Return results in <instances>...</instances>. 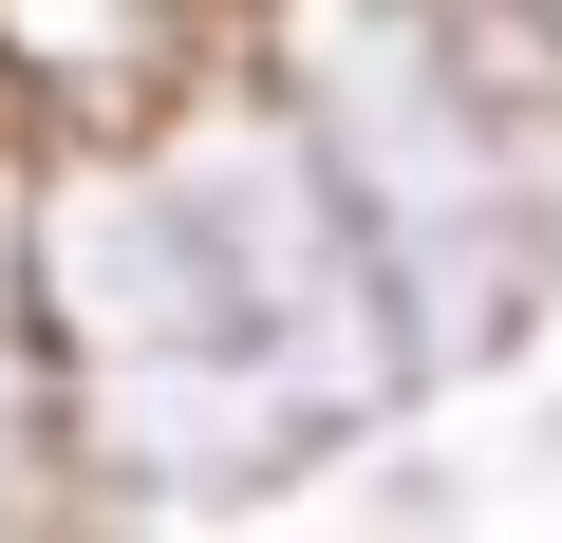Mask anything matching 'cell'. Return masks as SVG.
Segmentation results:
<instances>
[{
    "instance_id": "cell-1",
    "label": "cell",
    "mask_w": 562,
    "mask_h": 543,
    "mask_svg": "<svg viewBox=\"0 0 562 543\" xmlns=\"http://www.w3.org/2000/svg\"><path fill=\"white\" fill-rule=\"evenodd\" d=\"M38 319H57L94 543H244L357 487L394 431H431L375 244L319 132L244 76V38L150 132L38 150Z\"/></svg>"
},
{
    "instance_id": "cell-2",
    "label": "cell",
    "mask_w": 562,
    "mask_h": 543,
    "mask_svg": "<svg viewBox=\"0 0 562 543\" xmlns=\"http://www.w3.org/2000/svg\"><path fill=\"white\" fill-rule=\"evenodd\" d=\"M244 76L319 132L431 412L562 338V38L525 0H244Z\"/></svg>"
},
{
    "instance_id": "cell-3",
    "label": "cell",
    "mask_w": 562,
    "mask_h": 543,
    "mask_svg": "<svg viewBox=\"0 0 562 543\" xmlns=\"http://www.w3.org/2000/svg\"><path fill=\"white\" fill-rule=\"evenodd\" d=\"M225 0H0V132L20 150H113L169 94L225 76Z\"/></svg>"
},
{
    "instance_id": "cell-4",
    "label": "cell",
    "mask_w": 562,
    "mask_h": 543,
    "mask_svg": "<svg viewBox=\"0 0 562 543\" xmlns=\"http://www.w3.org/2000/svg\"><path fill=\"white\" fill-rule=\"evenodd\" d=\"M0 543H94L76 524V394L38 319V150L0 132Z\"/></svg>"
},
{
    "instance_id": "cell-5",
    "label": "cell",
    "mask_w": 562,
    "mask_h": 543,
    "mask_svg": "<svg viewBox=\"0 0 562 543\" xmlns=\"http://www.w3.org/2000/svg\"><path fill=\"white\" fill-rule=\"evenodd\" d=\"M525 468H562V357H543V394H525Z\"/></svg>"
},
{
    "instance_id": "cell-6",
    "label": "cell",
    "mask_w": 562,
    "mask_h": 543,
    "mask_svg": "<svg viewBox=\"0 0 562 543\" xmlns=\"http://www.w3.org/2000/svg\"><path fill=\"white\" fill-rule=\"evenodd\" d=\"M525 20H543V38H562V0H525Z\"/></svg>"
},
{
    "instance_id": "cell-7",
    "label": "cell",
    "mask_w": 562,
    "mask_h": 543,
    "mask_svg": "<svg viewBox=\"0 0 562 543\" xmlns=\"http://www.w3.org/2000/svg\"><path fill=\"white\" fill-rule=\"evenodd\" d=\"M225 20H244V0H225Z\"/></svg>"
}]
</instances>
